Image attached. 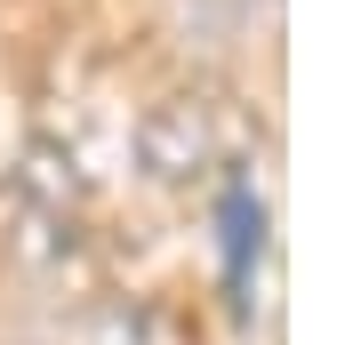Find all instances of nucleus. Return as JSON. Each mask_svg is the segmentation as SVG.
Segmentation results:
<instances>
[{"label": "nucleus", "instance_id": "nucleus-1", "mask_svg": "<svg viewBox=\"0 0 361 345\" xmlns=\"http://www.w3.org/2000/svg\"><path fill=\"white\" fill-rule=\"evenodd\" d=\"M137 153L153 185H217L233 169H249V121L225 89H177L161 97L137 128Z\"/></svg>", "mask_w": 361, "mask_h": 345}, {"label": "nucleus", "instance_id": "nucleus-2", "mask_svg": "<svg viewBox=\"0 0 361 345\" xmlns=\"http://www.w3.org/2000/svg\"><path fill=\"white\" fill-rule=\"evenodd\" d=\"M49 345H193V321L161 297H97L56 321Z\"/></svg>", "mask_w": 361, "mask_h": 345}, {"label": "nucleus", "instance_id": "nucleus-3", "mask_svg": "<svg viewBox=\"0 0 361 345\" xmlns=\"http://www.w3.org/2000/svg\"><path fill=\"white\" fill-rule=\"evenodd\" d=\"M265 225H273V209H265L257 177H249V169L217 177V249H225V297H233V313H249V305H257Z\"/></svg>", "mask_w": 361, "mask_h": 345}]
</instances>
